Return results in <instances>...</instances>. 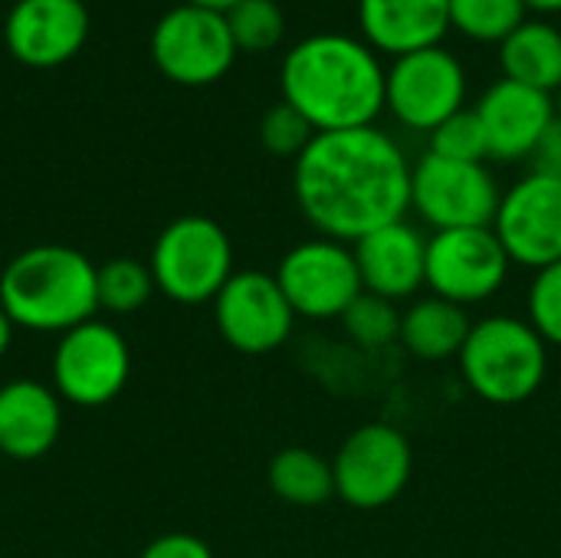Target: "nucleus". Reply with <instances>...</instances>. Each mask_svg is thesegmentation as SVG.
I'll return each instance as SVG.
<instances>
[{
	"mask_svg": "<svg viewBox=\"0 0 561 558\" xmlns=\"http://www.w3.org/2000/svg\"><path fill=\"white\" fill-rule=\"evenodd\" d=\"M500 197L503 191L486 164L450 161L431 151L411 164V210H417L434 234L493 227Z\"/></svg>",
	"mask_w": 561,
	"mask_h": 558,
	"instance_id": "6e6552de",
	"label": "nucleus"
},
{
	"mask_svg": "<svg viewBox=\"0 0 561 558\" xmlns=\"http://www.w3.org/2000/svg\"><path fill=\"white\" fill-rule=\"evenodd\" d=\"M293 194L319 237L355 243L365 234L404 220L411 210V161L381 132H316L293 168Z\"/></svg>",
	"mask_w": 561,
	"mask_h": 558,
	"instance_id": "f257e3e1",
	"label": "nucleus"
},
{
	"mask_svg": "<svg viewBox=\"0 0 561 558\" xmlns=\"http://www.w3.org/2000/svg\"><path fill=\"white\" fill-rule=\"evenodd\" d=\"M62 431V398L36 378L0 385V457L30 464L46 457Z\"/></svg>",
	"mask_w": 561,
	"mask_h": 558,
	"instance_id": "a211bd4d",
	"label": "nucleus"
},
{
	"mask_svg": "<svg viewBox=\"0 0 561 558\" xmlns=\"http://www.w3.org/2000/svg\"><path fill=\"white\" fill-rule=\"evenodd\" d=\"M210 306L220 339L240 355H270L283 349L296 329L289 299L276 276L263 270H237Z\"/></svg>",
	"mask_w": 561,
	"mask_h": 558,
	"instance_id": "ddd939ff",
	"label": "nucleus"
},
{
	"mask_svg": "<svg viewBox=\"0 0 561 558\" xmlns=\"http://www.w3.org/2000/svg\"><path fill=\"white\" fill-rule=\"evenodd\" d=\"M503 79L556 95L561 89V30L546 20H526L500 43Z\"/></svg>",
	"mask_w": 561,
	"mask_h": 558,
	"instance_id": "412c9836",
	"label": "nucleus"
},
{
	"mask_svg": "<svg viewBox=\"0 0 561 558\" xmlns=\"http://www.w3.org/2000/svg\"><path fill=\"white\" fill-rule=\"evenodd\" d=\"M450 26L477 43H503L526 23L523 0H447Z\"/></svg>",
	"mask_w": 561,
	"mask_h": 558,
	"instance_id": "b1692460",
	"label": "nucleus"
},
{
	"mask_svg": "<svg viewBox=\"0 0 561 558\" xmlns=\"http://www.w3.org/2000/svg\"><path fill=\"white\" fill-rule=\"evenodd\" d=\"M312 138H316V128L289 102L273 105L260 122V141L276 158H293L296 161Z\"/></svg>",
	"mask_w": 561,
	"mask_h": 558,
	"instance_id": "c85d7f7f",
	"label": "nucleus"
},
{
	"mask_svg": "<svg viewBox=\"0 0 561 558\" xmlns=\"http://www.w3.org/2000/svg\"><path fill=\"white\" fill-rule=\"evenodd\" d=\"M148 266L154 289L164 299L178 306H204L214 303L230 283L237 273V257L227 230L217 220L204 214H184L158 234Z\"/></svg>",
	"mask_w": 561,
	"mask_h": 558,
	"instance_id": "39448f33",
	"label": "nucleus"
},
{
	"mask_svg": "<svg viewBox=\"0 0 561 558\" xmlns=\"http://www.w3.org/2000/svg\"><path fill=\"white\" fill-rule=\"evenodd\" d=\"M510 257L493 227L440 230L427 237L424 286L431 296L457 303L463 309L490 303L510 280Z\"/></svg>",
	"mask_w": 561,
	"mask_h": 558,
	"instance_id": "9d476101",
	"label": "nucleus"
},
{
	"mask_svg": "<svg viewBox=\"0 0 561 558\" xmlns=\"http://www.w3.org/2000/svg\"><path fill=\"white\" fill-rule=\"evenodd\" d=\"M463 62L444 46L398 56L391 69H385V109L411 132L431 135L440 122L463 109Z\"/></svg>",
	"mask_w": 561,
	"mask_h": 558,
	"instance_id": "f8f14e48",
	"label": "nucleus"
},
{
	"mask_svg": "<svg viewBox=\"0 0 561 558\" xmlns=\"http://www.w3.org/2000/svg\"><path fill=\"white\" fill-rule=\"evenodd\" d=\"M224 16H227L237 49H247V53L273 49L286 33V16L276 0H240Z\"/></svg>",
	"mask_w": 561,
	"mask_h": 558,
	"instance_id": "a878e982",
	"label": "nucleus"
},
{
	"mask_svg": "<svg viewBox=\"0 0 561 558\" xmlns=\"http://www.w3.org/2000/svg\"><path fill=\"white\" fill-rule=\"evenodd\" d=\"M473 322L463 306L440 296H421L401 312V345L421 362L457 358Z\"/></svg>",
	"mask_w": 561,
	"mask_h": 558,
	"instance_id": "aec40b11",
	"label": "nucleus"
},
{
	"mask_svg": "<svg viewBox=\"0 0 561 558\" xmlns=\"http://www.w3.org/2000/svg\"><path fill=\"white\" fill-rule=\"evenodd\" d=\"M138 558H214V553L194 533H164V536L151 539Z\"/></svg>",
	"mask_w": 561,
	"mask_h": 558,
	"instance_id": "c756f323",
	"label": "nucleus"
},
{
	"mask_svg": "<svg viewBox=\"0 0 561 558\" xmlns=\"http://www.w3.org/2000/svg\"><path fill=\"white\" fill-rule=\"evenodd\" d=\"M283 102L316 132L368 128L385 112V66L378 53L345 33H316L296 43L279 69Z\"/></svg>",
	"mask_w": 561,
	"mask_h": 558,
	"instance_id": "f03ea898",
	"label": "nucleus"
},
{
	"mask_svg": "<svg viewBox=\"0 0 561 558\" xmlns=\"http://www.w3.org/2000/svg\"><path fill=\"white\" fill-rule=\"evenodd\" d=\"M526 10H539V13H561V0H523Z\"/></svg>",
	"mask_w": 561,
	"mask_h": 558,
	"instance_id": "473e14b6",
	"label": "nucleus"
},
{
	"mask_svg": "<svg viewBox=\"0 0 561 558\" xmlns=\"http://www.w3.org/2000/svg\"><path fill=\"white\" fill-rule=\"evenodd\" d=\"M457 362L477 398L496 408H516L546 385L549 345L529 319L496 312L473 322Z\"/></svg>",
	"mask_w": 561,
	"mask_h": 558,
	"instance_id": "20e7f679",
	"label": "nucleus"
},
{
	"mask_svg": "<svg viewBox=\"0 0 561 558\" xmlns=\"http://www.w3.org/2000/svg\"><path fill=\"white\" fill-rule=\"evenodd\" d=\"M7 49L33 69H53L72 59L89 36L82 0H16L7 13Z\"/></svg>",
	"mask_w": 561,
	"mask_h": 558,
	"instance_id": "2eb2a0df",
	"label": "nucleus"
},
{
	"mask_svg": "<svg viewBox=\"0 0 561 558\" xmlns=\"http://www.w3.org/2000/svg\"><path fill=\"white\" fill-rule=\"evenodd\" d=\"M477 115L490 141V158L523 161L536 151L542 132L556 118V102L549 92L500 79L477 102Z\"/></svg>",
	"mask_w": 561,
	"mask_h": 558,
	"instance_id": "f3484780",
	"label": "nucleus"
},
{
	"mask_svg": "<svg viewBox=\"0 0 561 558\" xmlns=\"http://www.w3.org/2000/svg\"><path fill=\"white\" fill-rule=\"evenodd\" d=\"M0 309L36 335H62L99 312V266L66 243L20 250L0 273Z\"/></svg>",
	"mask_w": 561,
	"mask_h": 558,
	"instance_id": "7ed1b4c3",
	"label": "nucleus"
},
{
	"mask_svg": "<svg viewBox=\"0 0 561 558\" xmlns=\"http://www.w3.org/2000/svg\"><path fill=\"white\" fill-rule=\"evenodd\" d=\"M342 329L358 349H385L401 339V309L375 293H362L345 312Z\"/></svg>",
	"mask_w": 561,
	"mask_h": 558,
	"instance_id": "393cba45",
	"label": "nucleus"
},
{
	"mask_svg": "<svg viewBox=\"0 0 561 558\" xmlns=\"http://www.w3.org/2000/svg\"><path fill=\"white\" fill-rule=\"evenodd\" d=\"M414 451L408 437L391 424L355 428L332 457L335 497L352 510H385L411 483Z\"/></svg>",
	"mask_w": 561,
	"mask_h": 558,
	"instance_id": "0eeeda50",
	"label": "nucleus"
},
{
	"mask_svg": "<svg viewBox=\"0 0 561 558\" xmlns=\"http://www.w3.org/2000/svg\"><path fill=\"white\" fill-rule=\"evenodd\" d=\"M187 3H197V7H207V10H217V13H227L233 3H240V0H187Z\"/></svg>",
	"mask_w": 561,
	"mask_h": 558,
	"instance_id": "72a5a7b5",
	"label": "nucleus"
},
{
	"mask_svg": "<svg viewBox=\"0 0 561 558\" xmlns=\"http://www.w3.org/2000/svg\"><path fill=\"white\" fill-rule=\"evenodd\" d=\"M352 253L365 293H375L388 303H404L424 289L427 237L414 224L408 220L385 224L365 234L362 240H355Z\"/></svg>",
	"mask_w": 561,
	"mask_h": 558,
	"instance_id": "dca6fc26",
	"label": "nucleus"
},
{
	"mask_svg": "<svg viewBox=\"0 0 561 558\" xmlns=\"http://www.w3.org/2000/svg\"><path fill=\"white\" fill-rule=\"evenodd\" d=\"M493 234L513 266L533 273L561 260V178L529 171L503 191Z\"/></svg>",
	"mask_w": 561,
	"mask_h": 558,
	"instance_id": "4468645a",
	"label": "nucleus"
},
{
	"mask_svg": "<svg viewBox=\"0 0 561 558\" xmlns=\"http://www.w3.org/2000/svg\"><path fill=\"white\" fill-rule=\"evenodd\" d=\"M529 158H533V171L561 178V118L559 115L549 122V128L542 132V138H539V145H536V151H533Z\"/></svg>",
	"mask_w": 561,
	"mask_h": 558,
	"instance_id": "7c9ffc66",
	"label": "nucleus"
},
{
	"mask_svg": "<svg viewBox=\"0 0 561 558\" xmlns=\"http://www.w3.org/2000/svg\"><path fill=\"white\" fill-rule=\"evenodd\" d=\"M270 490L289 503V506H322L335 497V477H332V460L309 447H283L266 470Z\"/></svg>",
	"mask_w": 561,
	"mask_h": 558,
	"instance_id": "4be33fe9",
	"label": "nucleus"
},
{
	"mask_svg": "<svg viewBox=\"0 0 561 558\" xmlns=\"http://www.w3.org/2000/svg\"><path fill=\"white\" fill-rule=\"evenodd\" d=\"M431 155H440L450 161L483 164L490 158V141H486V132H483L477 109H460L457 115L440 122L431 132Z\"/></svg>",
	"mask_w": 561,
	"mask_h": 558,
	"instance_id": "bb28decb",
	"label": "nucleus"
},
{
	"mask_svg": "<svg viewBox=\"0 0 561 558\" xmlns=\"http://www.w3.org/2000/svg\"><path fill=\"white\" fill-rule=\"evenodd\" d=\"M154 296L151 266L135 257H115L99 266V309L131 316Z\"/></svg>",
	"mask_w": 561,
	"mask_h": 558,
	"instance_id": "5701e85b",
	"label": "nucleus"
},
{
	"mask_svg": "<svg viewBox=\"0 0 561 558\" xmlns=\"http://www.w3.org/2000/svg\"><path fill=\"white\" fill-rule=\"evenodd\" d=\"M552 102H556V115H559V118H561V89H559V92H556V95H552Z\"/></svg>",
	"mask_w": 561,
	"mask_h": 558,
	"instance_id": "f704fd0d",
	"label": "nucleus"
},
{
	"mask_svg": "<svg viewBox=\"0 0 561 558\" xmlns=\"http://www.w3.org/2000/svg\"><path fill=\"white\" fill-rule=\"evenodd\" d=\"M273 276L289 299L296 319L309 322L342 319V312L365 293L352 243H339L329 237L302 240L286 250Z\"/></svg>",
	"mask_w": 561,
	"mask_h": 558,
	"instance_id": "1a4fd4ad",
	"label": "nucleus"
},
{
	"mask_svg": "<svg viewBox=\"0 0 561 558\" xmlns=\"http://www.w3.org/2000/svg\"><path fill=\"white\" fill-rule=\"evenodd\" d=\"M358 23L371 49L398 59L440 46L450 30V7L447 0H358Z\"/></svg>",
	"mask_w": 561,
	"mask_h": 558,
	"instance_id": "6ab92c4d",
	"label": "nucleus"
},
{
	"mask_svg": "<svg viewBox=\"0 0 561 558\" xmlns=\"http://www.w3.org/2000/svg\"><path fill=\"white\" fill-rule=\"evenodd\" d=\"M53 391L72 408L112 405L131 378V349L125 335L102 319H89L59 335L49 362Z\"/></svg>",
	"mask_w": 561,
	"mask_h": 558,
	"instance_id": "423d86ee",
	"label": "nucleus"
},
{
	"mask_svg": "<svg viewBox=\"0 0 561 558\" xmlns=\"http://www.w3.org/2000/svg\"><path fill=\"white\" fill-rule=\"evenodd\" d=\"M237 53L227 16L197 3L168 10L151 33L154 66L181 86H210L224 79Z\"/></svg>",
	"mask_w": 561,
	"mask_h": 558,
	"instance_id": "9b49d317",
	"label": "nucleus"
},
{
	"mask_svg": "<svg viewBox=\"0 0 561 558\" xmlns=\"http://www.w3.org/2000/svg\"><path fill=\"white\" fill-rule=\"evenodd\" d=\"M526 319L546 339L549 349H561V260L533 276L526 296Z\"/></svg>",
	"mask_w": 561,
	"mask_h": 558,
	"instance_id": "cd10ccee",
	"label": "nucleus"
},
{
	"mask_svg": "<svg viewBox=\"0 0 561 558\" xmlns=\"http://www.w3.org/2000/svg\"><path fill=\"white\" fill-rule=\"evenodd\" d=\"M13 332H16V326L7 319V312L0 309V362L7 358V352H10V345H13Z\"/></svg>",
	"mask_w": 561,
	"mask_h": 558,
	"instance_id": "2f4dec72",
	"label": "nucleus"
}]
</instances>
